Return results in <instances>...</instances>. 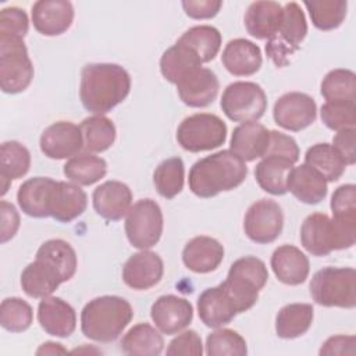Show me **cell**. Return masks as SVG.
I'll return each mask as SVG.
<instances>
[{
  "label": "cell",
  "mask_w": 356,
  "mask_h": 356,
  "mask_svg": "<svg viewBox=\"0 0 356 356\" xmlns=\"http://www.w3.org/2000/svg\"><path fill=\"white\" fill-rule=\"evenodd\" d=\"M31 167L29 150L17 140H6L0 146V185L6 195L11 181L22 178Z\"/></svg>",
  "instance_id": "obj_31"
},
{
  "label": "cell",
  "mask_w": 356,
  "mask_h": 356,
  "mask_svg": "<svg viewBox=\"0 0 356 356\" xmlns=\"http://www.w3.org/2000/svg\"><path fill=\"white\" fill-rule=\"evenodd\" d=\"M320 92L325 102H355L356 75L350 70L337 68L330 71L321 81Z\"/></svg>",
  "instance_id": "obj_43"
},
{
  "label": "cell",
  "mask_w": 356,
  "mask_h": 356,
  "mask_svg": "<svg viewBox=\"0 0 356 356\" xmlns=\"http://www.w3.org/2000/svg\"><path fill=\"white\" fill-rule=\"evenodd\" d=\"M54 179L49 177H33L26 179L17 192V202L21 210L35 218H46L49 214V200Z\"/></svg>",
  "instance_id": "obj_30"
},
{
  "label": "cell",
  "mask_w": 356,
  "mask_h": 356,
  "mask_svg": "<svg viewBox=\"0 0 356 356\" xmlns=\"http://www.w3.org/2000/svg\"><path fill=\"white\" fill-rule=\"evenodd\" d=\"M332 218L356 222V186L353 184H345L338 186L330 203Z\"/></svg>",
  "instance_id": "obj_47"
},
{
  "label": "cell",
  "mask_w": 356,
  "mask_h": 356,
  "mask_svg": "<svg viewBox=\"0 0 356 356\" xmlns=\"http://www.w3.org/2000/svg\"><path fill=\"white\" fill-rule=\"evenodd\" d=\"M273 117L278 127L299 132L316 121L317 106L314 99L306 93L288 92L275 102Z\"/></svg>",
  "instance_id": "obj_13"
},
{
  "label": "cell",
  "mask_w": 356,
  "mask_h": 356,
  "mask_svg": "<svg viewBox=\"0 0 356 356\" xmlns=\"http://www.w3.org/2000/svg\"><path fill=\"white\" fill-rule=\"evenodd\" d=\"M314 309L309 303H289L275 317V332L282 339H293L307 332L313 323Z\"/></svg>",
  "instance_id": "obj_34"
},
{
  "label": "cell",
  "mask_w": 356,
  "mask_h": 356,
  "mask_svg": "<svg viewBox=\"0 0 356 356\" xmlns=\"http://www.w3.org/2000/svg\"><path fill=\"white\" fill-rule=\"evenodd\" d=\"M270 142V131L257 121L241 122L234 128L229 150L245 163L263 159Z\"/></svg>",
  "instance_id": "obj_24"
},
{
  "label": "cell",
  "mask_w": 356,
  "mask_h": 356,
  "mask_svg": "<svg viewBox=\"0 0 356 356\" xmlns=\"http://www.w3.org/2000/svg\"><path fill=\"white\" fill-rule=\"evenodd\" d=\"M134 317L131 303L114 295H104L89 300L81 312L82 334L100 343L115 341Z\"/></svg>",
  "instance_id": "obj_3"
},
{
  "label": "cell",
  "mask_w": 356,
  "mask_h": 356,
  "mask_svg": "<svg viewBox=\"0 0 356 356\" xmlns=\"http://www.w3.org/2000/svg\"><path fill=\"white\" fill-rule=\"evenodd\" d=\"M39 145L46 157L64 160L76 156L83 149V138L78 125L70 121H57L42 132Z\"/></svg>",
  "instance_id": "obj_14"
},
{
  "label": "cell",
  "mask_w": 356,
  "mask_h": 356,
  "mask_svg": "<svg viewBox=\"0 0 356 356\" xmlns=\"http://www.w3.org/2000/svg\"><path fill=\"white\" fill-rule=\"evenodd\" d=\"M199 67H202V61L196 53L178 40L174 46L168 47L160 58L161 75L174 85Z\"/></svg>",
  "instance_id": "obj_35"
},
{
  "label": "cell",
  "mask_w": 356,
  "mask_h": 356,
  "mask_svg": "<svg viewBox=\"0 0 356 356\" xmlns=\"http://www.w3.org/2000/svg\"><path fill=\"white\" fill-rule=\"evenodd\" d=\"M32 24L44 36H58L71 26L74 7L67 0H39L32 6Z\"/></svg>",
  "instance_id": "obj_19"
},
{
  "label": "cell",
  "mask_w": 356,
  "mask_h": 356,
  "mask_svg": "<svg viewBox=\"0 0 356 356\" xmlns=\"http://www.w3.org/2000/svg\"><path fill=\"white\" fill-rule=\"evenodd\" d=\"M222 1L220 0H186L182 1L185 14L193 19H209L218 14Z\"/></svg>",
  "instance_id": "obj_51"
},
{
  "label": "cell",
  "mask_w": 356,
  "mask_h": 356,
  "mask_svg": "<svg viewBox=\"0 0 356 356\" xmlns=\"http://www.w3.org/2000/svg\"><path fill=\"white\" fill-rule=\"evenodd\" d=\"M57 353H67V349H64L61 343H56V342H44L36 350V355H57Z\"/></svg>",
  "instance_id": "obj_55"
},
{
  "label": "cell",
  "mask_w": 356,
  "mask_h": 356,
  "mask_svg": "<svg viewBox=\"0 0 356 356\" xmlns=\"http://www.w3.org/2000/svg\"><path fill=\"white\" fill-rule=\"evenodd\" d=\"M267 280L268 271L264 261L254 256H245L231 264L224 285L235 299L239 312L243 313L257 302L259 292Z\"/></svg>",
  "instance_id": "obj_6"
},
{
  "label": "cell",
  "mask_w": 356,
  "mask_h": 356,
  "mask_svg": "<svg viewBox=\"0 0 356 356\" xmlns=\"http://www.w3.org/2000/svg\"><path fill=\"white\" fill-rule=\"evenodd\" d=\"M197 313L206 327L220 328L231 323L241 312L235 299L224 282H221L220 285L207 288L200 293L197 299Z\"/></svg>",
  "instance_id": "obj_15"
},
{
  "label": "cell",
  "mask_w": 356,
  "mask_h": 356,
  "mask_svg": "<svg viewBox=\"0 0 356 356\" xmlns=\"http://www.w3.org/2000/svg\"><path fill=\"white\" fill-rule=\"evenodd\" d=\"M355 139H356L355 128H346V129L338 131L332 138V146L342 156L346 165H353L356 161Z\"/></svg>",
  "instance_id": "obj_53"
},
{
  "label": "cell",
  "mask_w": 356,
  "mask_h": 356,
  "mask_svg": "<svg viewBox=\"0 0 356 356\" xmlns=\"http://www.w3.org/2000/svg\"><path fill=\"white\" fill-rule=\"evenodd\" d=\"M206 353L209 356H245L248 346L245 338L236 331L218 328L207 335Z\"/></svg>",
  "instance_id": "obj_45"
},
{
  "label": "cell",
  "mask_w": 356,
  "mask_h": 356,
  "mask_svg": "<svg viewBox=\"0 0 356 356\" xmlns=\"http://www.w3.org/2000/svg\"><path fill=\"white\" fill-rule=\"evenodd\" d=\"M355 337L353 335H334L330 337L318 353L323 355H355Z\"/></svg>",
  "instance_id": "obj_54"
},
{
  "label": "cell",
  "mask_w": 356,
  "mask_h": 356,
  "mask_svg": "<svg viewBox=\"0 0 356 356\" xmlns=\"http://www.w3.org/2000/svg\"><path fill=\"white\" fill-rule=\"evenodd\" d=\"M33 321V310L21 298H6L0 305V324L10 332H24Z\"/></svg>",
  "instance_id": "obj_44"
},
{
  "label": "cell",
  "mask_w": 356,
  "mask_h": 356,
  "mask_svg": "<svg viewBox=\"0 0 356 356\" xmlns=\"http://www.w3.org/2000/svg\"><path fill=\"white\" fill-rule=\"evenodd\" d=\"M83 149L89 153H102L110 149L115 140V125L104 115L85 118L81 125Z\"/></svg>",
  "instance_id": "obj_39"
},
{
  "label": "cell",
  "mask_w": 356,
  "mask_h": 356,
  "mask_svg": "<svg viewBox=\"0 0 356 356\" xmlns=\"http://www.w3.org/2000/svg\"><path fill=\"white\" fill-rule=\"evenodd\" d=\"M0 217H1L0 242L6 243L11 238H14V235L17 234V231L19 228V214L11 203L1 200L0 202Z\"/></svg>",
  "instance_id": "obj_52"
},
{
  "label": "cell",
  "mask_w": 356,
  "mask_h": 356,
  "mask_svg": "<svg viewBox=\"0 0 356 356\" xmlns=\"http://www.w3.org/2000/svg\"><path fill=\"white\" fill-rule=\"evenodd\" d=\"M164 274L161 257L149 249L132 254L122 266V281L135 291H146L157 285Z\"/></svg>",
  "instance_id": "obj_17"
},
{
  "label": "cell",
  "mask_w": 356,
  "mask_h": 356,
  "mask_svg": "<svg viewBox=\"0 0 356 356\" xmlns=\"http://www.w3.org/2000/svg\"><path fill=\"white\" fill-rule=\"evenodd\" d=\"M131 90L128 71L111 63L86 64L81 71L79 99L85 110L103 115L125 100Z\"/></svg>",
  "instance_id": "obj_1"
},
{
  "label": "cell",
  "mask_w": 356,
  "mask_h": 356,
  "mask_svg": "<svg viewBox=\"0 0 356 356\" xmlns=\"http://www.w3.org/2000/svg\"><path fill=\"white\" fill-rule=\"evenodd\" d=\"M185 167L181 157H170L161 161L153 172V184L156 191L164 199H172L181 193L184 188Z\"/></svg>",
  "instance_id": "obj_40"
},
{
  "label": "cell",
  "mask_w": 356,
  "mask_h": 356,
  "mask_svg": "<svg viewBox=\"0 0 356 356\" xmlns=\"http://www.w3.org/2000/svg\"><path fill=\"white\" fill-rule=\"evenodd\" d=\"M220 106L231 121H257L267 110V96L260 85L238 81L224 89Z\"/></svg>",
  "instance_id": "obj_10"
},
{
  "label": "cell",
  "mask_w": 356,
  "mask_h": 356,
  "mask_svg": "<svg viewBox=\"0 0 356 356\" xmlns=\"http://www.w3.org/2000/svg\"><path fill=\"white\" fill-rule=\"evenodd\" d=\"M248 175L246 163L231 150H220L197 160L189 171V189L209 199L238 188Z\"/></svg>",
  "instance_id": "obj_2"
},
{
  "label": "cell",
  "mask_w": 356,
  "mask_h": 356,
  "mask_svg": "<svg viewBox=\"0 0 356 356\" xmlns=\"http://www.w3.org/2000/svg\"><path fill=\"white\" fill-rule=\"evenodd\" d=\"M282 13V6L277 1H254L245 13V28L256 39H270L281 24Z\"/></svg>",
  "instance_id": "obj_29"
},
{
  "label": "cell",
  "mask_w": 356,
  "mask_h": 356,
  "mask_svg": "<svg viewBox=\"0 0 356 356\" xmlns=\"http://www.w3.org/2000/svg\"><path fill=\"white\" fill-rule=\"evenodd\" d=\"M321 121L332 131L355 128L356 103L355 102H325L320 110Z\"/></svg>",
  "instance_id": "obj_46"
},
{
  "label": "cell",
  "mask_w": 356,
  "mask_h": 356,
  "mask_svg": "<svg viewBox=\"0 0 356 356\" xmlns=\"http://www.w3.org/2000/svg\"><path fill=\"white\" fill-rule=\"evenodd\" d=\"M224 259L222 245L206 235H199L186 242L182 250V261L185 267L197 274H207L221 264Z\"/></svg>",
  "instance_id": "obj_25"
},
{
  "label": "cell",
  "mask_w": 356,
  "mask_h": 356,
  "mask_svg": "<svg viewBox=\"0 0 356 356\" xmlns=\"http://www.w3.org/2000/svg\"><path fill=\"white\" fill-rule=\"evenodd\" d=\"M303 4L313 25L320 31L337 29L346 17L348 1L345 0H312Z\"/></svg>",
  "instance_id": "obj_42"
},
{
  "label": "cell",
  "mask_w": 356,
  "mask_h": 356,
  "mask_svg": "<svg viewBox=\"0 0 356 356\" xmlns=\"http://www.w3.org/2000/svg\"><path fill=\"white\" fill-rule=\"evenodd\" d=\"M95 211L108 221H118L127 216L132 203L129 186L120 181H106L92 195Z\"/></svg>",
  "instance_id": "obj_22"
},
{
  "label": "cell",
  "mask_w": 356,
  "mask_h": 356,
  "mask_svg": "<svg viewBox=\"0 0 356 356\" xmlns=\"http://www.w3.org/2000/svg\"><path fill=\"white\" fill-rule=\"evenodd\" d=\"M88 207V196L79 185L54 181L49 200V214L60 222H71Z\"/></svg>",
  "instance_id": "obj_21"
},
{
  "label": "cell",
  "mask_w": 356,
  "mask_h": 356,
  "mask_svg": "<svg viewBox=\"0 0 356 356\" xmlns=\"http://www.w3.org/2000/svg\"><path fill=\"white\" fill-rule=\"evenodd\" d=\"M221 63L229 74L235 76H249L260 70L263 57L256 43L238 38L225 44Z\"/></svg>",
  "instance_id": "obj_27"
},
{
  "label": "cell",
  "mask_w": 356,
  "mask_h": 356,
  "mask_svg": "<svg viewBox=\"0 0 356 356\" xmlns=\"http://www.w3.org/2000/svg\"><path fill=\"white\" fill-rule=\"evenodd\" d=\"M227 125L216 114L197 113L182 120L177 129V140L182 149L199 153L224 145Z\"/></svg>",
  "instance_id": "obj_9"
},
{
  "label": "cell",
  "mask_w": 356,
  "mask_h": 356,
  "mask_svg": "<svg viewBox=\"0 0 356 356\" xmlns=\"http://www.w3.org/2000/svg\"><path fill=\"white\" fill-rule=\"evenodd\" d=\"M284 213L281 206L273 199H260L246 211L243 231L254 243H271L282 232Z\"/></svg>",
  "instance_id": "obj_12"
},
{
  "label": "cell",
  "mask_w": 356,
  "mask_h": 356,
  "mask_svg": "<svg viewBox=\"0 0 356 356\" xmlns=\"http://www.w3.org/2000/svg\"><path fill=\"white\" fill-rule=\"evenodd\" d=\"M220 89L217 75L204 67H199L185 75L177 83V92L184 104L195 108L211 104Z\"/></svg>",
  "instance_id": "obj_18"
},
{
  "label": "cell",
  "mask_w": 356,
  "mask_h": 356,
  "mask_svg": "<svg viewBox=\"0 0 356 356\" xmlns=\"http://www.w3.org/2000/svg\"><path fill=\"white\" fill-rule=\"evenodd\" d=\"M221 33L211 25H196L189 28L178 39L179 43L188 46L196 53L202 64L210 63L218 54L221 47Z\"/></svg>",
  "instance_id": "obj_38"
},
{
  "label": "cell",
  "mask_w": 356,
  "mask_h": 356,
  "mask_svg": "<svg viewBox=\"0 0 356 356\" xmlns=\"http://www.w3.org/2000/svg\"><path fill=\"white\" fill-rule=\"evenodd\" d=\"M33 64L24 39L0 35V88L4 93L24 92L32 82Z\"/></svg>",
  "instance_id": "obj_8"
},
{
  "label": "cell",
  "mask_w": 356,
  "mask_h": 356,
  "mask_svg": "<svg viewBox=\"0 0 356 356\" xmlns=\"http://www.w3.org/2000/svg\"><path fill=\"white\" fill-rule=\"evenodd\" d=\"M313 300L324 307L356 306V271L352 267H324L310 281Z\"/></svg>",
  "instance_id": "obj_5"
},
{
  "label": "cell",
  "mask_w": 356,
  "mask_h": 356,
  "mask_svg": "<svg viewBox=\"0 0 356 356\" xmlns=\"http://www.w3.org/2000/svg\"><path fill=\"white\" fill-rule=\"evenodd\" d=\"M203 345L202 338L193 330L184 331L182 334L177 335L167 348L168 356H202Z\"/></svg>",
  "instance_id": "obj_50"
},
{
  "label": "cell",
  "mask_w": 356,
  "mask_h": 356,
  "mask_svg": "<svg viewBox=\"0 0 356 356\" xmlns=\"http://www.w3.org/2000/svg\"><path fill=\"white\" fill-rule=\"evenodd\" d=\"M35 257L46 259L53 266H56L58 271L63 274L65 282L70 281L76 273V267H78L76 253L67 241L49 239L43 242L39 246Z\"/></svg>",
  "instance_id": "obj_41"
},
{
  "label": "cell",
  "mask_w": 356,
  "mask_h": 356,
  "mask_svg": "<svg viewBox=\"0 0 356 356\" xmlns=\"http://www.w3.org/2000/svg\"><path fill=\"white\" fill-rule=\"evenodd\" d=\"M150 317L161 334L174 335L192 323L193 307L185 298L163 295L152 305Z\"/></svg>",
  "instance_id": "obj_16"
},
{
  "label": "cell",
  "mask_w": 356,
  "mask_h": 356,
  "mask_svg": "<svg viewBox=\"0 0 356 356\" xmlns=\"http://www.w3.org/2000/svg\"><path fill=\"white\" fill-rule=\"evenodd\" d=\"M122 353L131 356H159L164 348V339L159 330L149 323L135 324L120 342Z\"/></svg>",
  "instance_id": "obj_33"
},
{
  "label": "cell",
  "mask_w": 356,
  "mask_h": 356,
  "mask_svg": "<svg viewBox=\"0 0 356 356\" xmlns=\"http://www.w3.org/2000/svg\"><path fill=\"white\" fill-rule=\"evenodd\" d=\"M266 156H277L292 161L293 164L299 160V147L296 140L278 131H270V142Z\"/></svg>",
  "instance_id": "obj_49"
},
{
  "label": "cell",
  "mask_w": 356,
  "mask_h": 356,
  "mask_svg": "<svg viewBox=\"0 0 356 356\" xmlns=\"http://www.w3.org/2000/svg\"><path fill=\"white\" fill-rule=\"evenodd\" d=\"M38 321L46 334L67 338L76 328V313L64 299L46 296L39 302Z\"/></svg>",
  "instance_id": "obj_20"
},
{
  "label": "cell",
  "mask_w": 356,
  "mask_h": 356,
  "mask_svg": "<svg viewBox=\"0 0 356 356\" xmlns=\"http://www.w3.org/2000/svg\"><path fill=\"white\" fill-rule=\"evenodd\" d=\"M270 263L277 280L285 285H300L309 277V259L293 245L278 246L273 252Z\"/></svg>",
  "instance_id": "obj_26"
},
{
  "label": "cell",
  "mask_w": 356,
  "mask_h": 356,
  "mask_svg": "<svg viewBox=\"0 0 356 356\" xmlns=\"http://www.w3.org/2000/svg\"><path fill=\"white\" fill-rule=\"evenodd\" d=\"M305 164L321 174L327 182L338 181L346 168L345 160L330 143H316L309 147L305 154Z\"/></svg>",
  "instance_id": "obj_37"
},
{
  "label": "cell",
  "mask_w": 356,
  "mask_h": 356,
  "mask_svg": "<svg viewBox=\"0 0 356 356\" xmlns=\"http://www.w3.org/2000/svg\"><path fill=\"white\" fill-rule=\"evenodd\" d=\"M292 168L293 163L286 159L266 156L257 163L254 168V178L264 192L274 196H282L288 192L286 184Z\"/></svg>",
  "instance_id": "obj_32"
},
{
  "label": "cell",
  "mask_w": 356,
  "mask_h": 356,
  "mask_svg": "<svg viewBox=\"0 0 356 356\" xmlns=\"http://www.w3.org/2000/svg\"><path fill=\"white\" fill-rule=\"evenodd\" d=\"M286 189L299 202L317 204L327 196V181L310 165L300 164L291 170Z\"/></svg>",
  "instance_id": "obj_28"
},
{
  "label": "cell",
  "mask_w": 356,
  "mask_h": 356,
  "mask_svg": "<svg viewBox=\"0 0 356 356\" xmlns=\"http://www.w3.org/2000/svg\"><path fill=\"white\" fill-rule=\"evenodd\" d=\"M29 21L26 13L19 7H6L0 13V35L21 38L28 33Z\"/></svg>",
  "instance_id": "obj_48"
},
{
  "label": "cell",
  "mask_w": 356,
  "mask_h": 356,
  "mask_svg": "<svg viewBox=\"0 0 356 356\" xmlns=\"http://www.w3.org/2000/svg\"><path fill=\"white\" fill-rule=\"evenodd\" d=\"M282 19L275 33L267 39L266 53L277 67L289 64L291 56L299 50L307 33V22L300 6L295 1L282 7Z\"/></svg>",
  "instance_id": "obj_7"
},
{
  "label": "cell",
  "mask_w": 356,
  "mask_h": 356,
  "mask_svg": "<svg viewBox=\"0 0 356 356\" xmlns=\"http://www.w3.org/2000/svg\"><path fill=\"white\" fill-rule=\"evenodd\" d=\"M63 172L70 182L89 186L106 175L107 163L104 159L89 152L78 153L64 164Z\"/></svg>",
  "instance_id": "obj_36"
},
{
  "label": "cell",
  "mask_w": 356,
  "mask_h": 356,
  "mask_svg": "<svg viewBox=\"0 0 356 356\" xmlns=\"http://www.w3.org/2000/svg\"><path fill=\"white\" fill-rule=\"evenodd\" d=\"M63 282V274L56 266L42 257H35L21 273V286L29 298L43 299L50 296Z\"/></svg>",
  "instance_id": "obj_23"
},
{
  "label": "cell",
  "mask_w": 356,
  "mask_h": 356,
  "mask_svg": "<svg viewBox=\"0 0 356 356\" xmlns=\"http://www.w3.org/2000/svg\"><path fill=\"white\" fill-rule=\"evenodd\" d=\"M163 213L153 199H140L125 216V234L129 243L140 250L159 243L163 234Z\"/></svg>",
  "instance_id": "obj_11"
},
{
  "label": "cell",
  "mask_w": 356,
  "mask_h": 356,
  "mask_svg": "<svg viewBox=\"0 0 356 356\" xmlns=\"http://www.w3.org/2000/svg\"><path fill=\"white\" fill-rule=\"evenodd\" d=\"M302 246L313 256H327L332 250L352 248L356 242V222L330 218L324 213H313L300 227Z\"/></svg>",
  "instance_id": "obj_4"
}]
</instances>
